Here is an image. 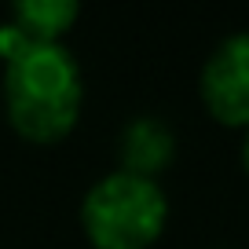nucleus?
<instances>
[{
    "label": "nucleus",
    "mask_w": 249,
    "mask_h": 249,
    "mask_svg": "<svg viewBox=\"0 0 249 249\" xmlns=\"http://www.w3.org/2000/svg\"><path fill=\"white\" fill-rule=\"evenodd\" d=\"M242 169L249 176V128H246V140H242Z\"/></svg>",
    "instance_id": "423d86ee"
},
{
    "label": "nucleus",
    "mask_w": 249,
    "mask_h": 249,
    "mask_svg": "<svg viewBox=\"0 0 249 249\" xmlns=\"http://www.w3.org/2000/svg\"><path fill=\"white\" fill-rule=\"evenodd\" d=\"M85 81L70 48L18 44L4 59V114L18 140L52 147L81 121Z\"/></svg>",
    "instance_id": "f257e3e1"
},
{
    "label": "nucleus",
    "mask_w": 249,
    "mask_h": 249,
    "mask_svg": "<svg viewBox=\"0 0 249 249\" xmlns=\"http://www.w3.org/2000/svg\"><path fill=\"white\" fill-rule=\"evenodd\" d=\"M176 158V136L165 121L143 114L121 128V140H117V161L121 172H132L143 179H158Z\"/></svg>",
    "instance_id": "20e7f679"
},
{
    "label": "nucleus",
    "mask_w": 249,
    "mask_h": 249,
    "mask_svg": "<svg viewBox=\"0 0 249 249\" xmlns=\"http://www.w3.org/2000/svg\"><path fill=\"white\" fill-rule=\"evenodd\" d=\"M81 18V4L73 0H18L11 4L8 26L26 44H62L66 30Z\"/></svg>",
    "instance_id": "39448f33"
},
{
    "label": "nucleus",
    "mask_w": 249,
    "mask_h": 249,
    "mask_svg": "<svg viewBox=\"0 0 249 249\" xmlns=\"http://www.w3.org/2000/svg\"><path fill=\"white\" fill-rule=\"evenodd\" d=\"M169 224V198L158 179L110 172L81 198V231L92 249H150Z\"/></svg>",
    "instance_id": "f03ea898"
},
{
    "label": "nucleus",
    "mask_w": 249,
    "mask_h": 249,
    "mask_svg": "<svg viewBox=\"0 0 249 249\" xmlns=\"http://www.w3.org/2000/svg\"><path fill=\"white\" fill-rule=\"evenodd\" d=\"M198 95L216 124L249 128V30L224 37L209 52L198 77Z\"/></svg>",
    "instance_id": "7ed1b4c3"
}]
</instances>
